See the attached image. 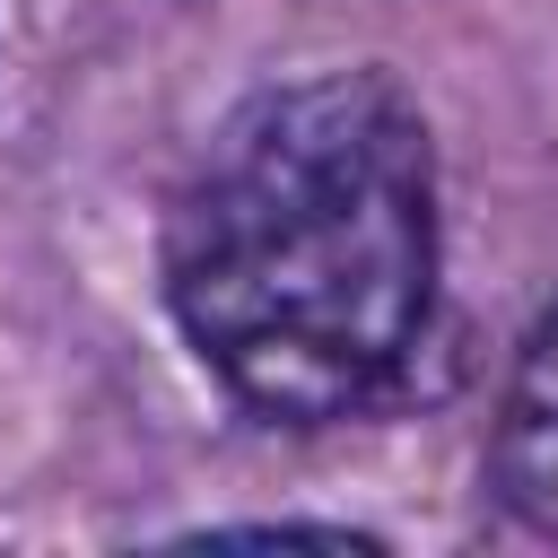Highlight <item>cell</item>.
<instances>
[{
	"mask_svg": "<svg viewBox=\"0 0 558 558\" xmlns=\"http://www.w3.org/2000/svg\"><path fill=\"white\" fill-rule=\"evenodd\" d=\"M166 305L201 366L270 418H340L436 305V166L375 70L262 87L192 157L166 218Z\"/></svg>",
	"mask_w": 558,
	"mask_h": 558,
	"instance_id": "6da1fadb",
	"label": "cell"
},
{
	"mask_svg": "<svg viewBox=\"0 0 558 558\" xmlns=\"http://www.w3.org/2000/svg\"><path fill=\"white\" fill-rule=\"evenodd\" d=\"M488 480L497 497L532 523L558 532V314L541 323V340L523 349L506 410H497V445H488Z\"/></svg>",
	"mask_w": 558,
	"mask_h": 558,
	"instance_id": "7a4b0ae2",
	"label": "cell"
}]
</instances>
